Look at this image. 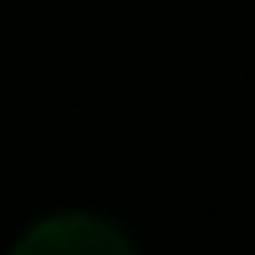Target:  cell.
I'll list each match as a JSON object with an SVG mask.
<instances>
[{
    "instance_id": "obj_1",
    "label": "cell",
    "mask_w": 255,
    "mask_h": 255,
    "mask_svg": "<svg viewBox=\"0 0 255 255\" xmlns=\"http://www.w3.org/2000/svg\"><path fill=\"white\" fill-rule=\"evenodd\" d=\"M11 255H136V244L125 238V227H114L108 216H91V210H63V216L34 221Z\"/></svg>"
}]
</instances>
